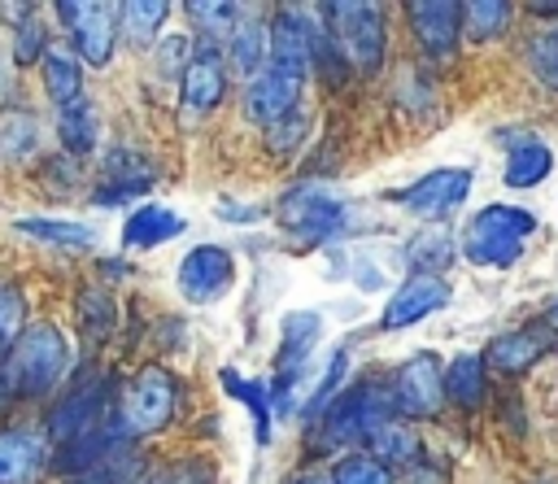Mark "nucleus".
I'll return each mask as SVG.
<instances>
[{
	"instance_id": "f257e3e1",
	"label": "nucleus",
	"mask_w": 558,
	"mask_h": 484,
	"mask_svg": "<svg viewBox=\"0 0 558 484\" xmlns=\"http://www.w3.org/2000/svg\"><path fill=\"white\" fill-rule=\"evenodd\" d=\"M70 349L65 336L52 323H39L17 336V344L0 362V388L4 397H44L61 375H65Z\"/></svg>"
},
{
	"instance_id": "f03ea898",
	"label": "nucleus",
	"mask_w": 558,
	"mask_h": 484,
	"mask_svg": "<svg viewBox=\"0 0 558 484\" xmlns=\"http://www.w3.org/2000/svg\"><path fill=\"white\" fill-rule=\"evenodd\" d=\"M532 231H536V218L527 209H519V205H484L462 231V253L475 266L506 270V266H514L523 257V244H527Z\"/></svg>"
},
{
	"instance_id": "7ed1b4c3",
	"label": "nucleus",
	"mask_w": 558,
	"mask_h": 484,
	"mask_svg": "<svg viewBox=\"0 0 558 484\" xmlns=\"http://www.w3.org/2000/svg\"><path fill=\"white\" fill-rule=\"evenodd\" d=\"M327 22V39L336 48V57L362 74H371L379 61H384V44H388V31H384V13L366 0H336V4H323L318 9Z\"/></svg>"
},
{
	"instance_id": "20e7f679",
	"label": "nucleus",
	"mask_w": 558,
	"mask_h": 484,
	"mask_svg": "<svg viewBox=\"0 0 558 484\" xmlns=\"http://www.w3.org/2000/svg\"><path fill=\"white\" fill-rule=\"evenodd\" d=\"M323 427H318V445H349V440H366L379 423L392 419V392L379 379H357L349 392H340L331 406L318 410Z\"/></svg>"
},
{
	"instance_id": "39448f33",
	"label": "nucleus",
	"mask_w": 558,
	"mask_h": 484,
	"mask_svg": "<svg viewBox=\"0 0 558 484\" xmlns=\"http://www.w3.org/2000/svg\"><path fill=\"white\" fill-rule=\"evenodd\" d=\"M174 406H179V388H174L170 371L144 366L126 384V392H122V401L113 406L109 419H113L118 436H148V432H161L174 419Z\"/></svg>"
},
{
	"instance_id": "423d86ee",
	"label": "nucleus",
	"mask_w": 558,
	"mask_h": 484,
	"mask_svg": "<svg viewBox=\"0 0 558 484\" xmlns=\"http://www.w3.org/2000/svg\"><path fill=\"white\" fill-rule=\"evenodd\" d=\"M554 349H558V301H549V310L536 314V318H527L523 327L501 331V336L480 353V362L493 366L497 375H523V371H532V366H536L545 353H554Z\"/></svg>"
},
{
	"instance_id": "0eeeda50",
	"label": "nucleus",
	"mask_w": 558,
	"mask_h": 484,
	"mask_svg": "<svg viewBox=\"0 0 558 484\" xmlns=\"http://www.w3.org/2000/svg\"><path fill=\"white\" fill-rule=\"evenodd\" d=\"M275 218L279 227H288L296 240H310V244H323L331 235L344 231L349 222V205L318 192V187H288L275 205Z\"/></svg>"
},
{
	"instance_id": "6e6552de",
	"label": "nucleus",
	"mask_w": 558,
	"mask_h": 484,
	"mask_svg": "<svg viewBox=\"0 0 558 484\" xmlns=\"http://www.w3.org/2000/svg\"><path fill=\"white\" fill-rule=\"evenodd\" d=\"M466 192H471V170L466 166H440V170L423 174L418 183H410L405 192H397L392 201L401 209H410L414 218L436 222V218H449L466 201Z\"/></svg>"
},
{
	"instance_id": "1a4fd4ad",
	"label": "nucleus",
	"mask_w": 558,
	"mask_h": 484,
	"mask_svg": "<svg viewBox=\"0 0 558 484\" xmlns=\"http://www.w3.org/2000/svg\"><path fill=\"white\" fill-rule=\"evenodd\" d=\"M392 406L405 414V419H432L440 406H445V371L436 362V353H418L410 358L397 379H392Z\"/></svg>"
},
{
	"instance_id": "9d476101",
	"label": "nucleus",
	"mask_w": 558,
	"mask_h": 484,
	"mask_svg": "<svg viewBox=\"0 0 558 484\" xmlns=\"http://www.w3.org/2000/svg\"><path fill=\"white\" fill-rule=\"evenodd\" d=\"M301 83H305V74L279 70V65H262V70L248 78V87H244V113H248L257 126H275L279 118H288V113L296 109Z\"/></svg>"
},
{
	"instance_id": "9b49d317",
	"label": "nucleus",
	"mask_w": 558,
	"mask_h": 484,
	"mask_svg": "<svg viewBox=\"0 0 558 484\" xmlns=\"http://www.w3.org/2000/svg\"><path fill=\"white\" fill-rule=\"evenodd\" d=\"M235 279V262L227 249L218 244H196L183 262H179V292L192 301V305H209L218 301Z\"/></svg>"
},
{
	"instance_id": "f8f14e48",
	"label": "nucleus",
	"mask_w": 558,
	"mask_h": 484,
	"mask_svg": "<svg viewBox=\"0 0 558 484\" xmlns=\"http://www.w3.org/2000/svg\"><path fill=\"white\" fill-rule=\"evenodd\" d=\"M57 13L65 17V26L74 31V48L87 65H105L113 57V35H118V22H113V4H74V0H61Z\"/></svg>"
},
{
	"instance_id": "ddd939ff",
	"label": "nucleus",
	"mask_w": 558,
	"mask_h": 484,
	"mask_svg": "<svg viewBox=\"0 0 558 484\" xmlns=\"http://www.w3.org/2000/svg\"><path fill=\"white\" fill-rule=\"evenodd\" d=\"M453 297V288H449V279L445 275H410L388 301H384V314H379V327H388V331H397V327H410V323H418V318H427V314H436L445 301Z\"/></svg>"
},
{
	"instance_id": "4468645a",
	"label": "nucleus",
	"mask_w": 558,
	"mask_h": 484,
	"mask_svg": "<svg viewBox=\"0 0 558 484\" xmlns=\"http://www.w3.org/2000/svg\"><path fill=\"white\" fill-rule=\"evenodd\" d=\"M410 26L418 35V44L436 57V61H449L458 52V31H462V13L458 4L449 0H423V4H410Z\"/></svg>"
},
{
	"instance_id": "2eb2a0df",
	"label": "nucleus",
	"mask_w": 558,
	"mask_h": 484,
	"mask_svg": "<svg viewBox=\"0 0 558 484\" xmlns=\"http://www.w3.org/2000/svg\"><path fill=\"white\" fill-rule=\"evenodd\" d=\"M153 179H157V170H153V161H148L144 153H135V148H113V153L105 157V183L96 187V201H100V205L131 201V196L148 192Z\"/></svg>"
},
{
	"instance_id": "dca6fc26",
	"label": "nucleus",
	"mask_w": 558,
	"mask_h": 484,
	"mask_svg": "<svg viewBox=\"0 0 558 484\" xmlns=\"http://www.w3.org/2000/svg\"><path fill=\"white\" fill-rule=\"evenodd\" d=\"M105 406H109V379L78 388L74 397H65V401L52 410V419H48V432H52V440H57V445H65V440H74V436L92 432V427L100 423Z\"/></svg>"
},
{
	"instance_id": "f3484780",
	"label": "nucleus",
	"mask_w": 558,
	"mask_h": 484,
	"mask_svg": "<svg viewBox=\"0 0 558 484\" xmlns=\"http://www.w3.org/2000/svg\"><path fill=\"white\" fill-rule=\"evenodd\" d=\"M48 462V440L35 432H0V484H35Z\"/></svg>"
},
{
	"instance_id": "a211bd4d",
	"label": "nucleus",
	"mask_w": 558,
	"mask_h": 484,
	"mask_svg": "<svg viewBox=\"0 0 558 484\" xmlns=\"http://www.w3.org/2000/svg\"><path fill=\"white\" fill-rule=\"evenodd\" d=\"M227 92V70H222V57L214 44H205L196 57H187L183 65V100L192 109H214Z\"/></svg>"
},
{
	"instance_id": "6ab92c4d",
	"label": "nucleus",
	"mask_w": 558,
	"mask_h": 484,
	"mask_svg": "<svg viewBox=\"0 0 558 484\" xmlns=\"http://www.w3.org/2000/svg\"><path fill=\"white\" fill-rule=\"evenodd\" d=\"M179 231H183V218L174 209H166V205H140L126 218V227H122V244L126 249H157V244L174 240Z\"/></svg>"
},
{
	"instance_id": "aec40b11",
	"label": "nucleus",
	"mask_w": 558,
	"mask_h": 484,
	"mask_svg": "<svg viewBox=\"0 0 558 484\" xmlns=\"http://www.w3.org/2000/svg\"><path fill=\"white\" fill-rule=\"evenodd\" d=\"M318 314L310 310H296L283 318V336H279V353H275V375H288V371H301L305 366V353L318 344Z\"/></svg>"
},
{
	"instance_id": "412c9836",
	"label": "nucleus",
	"mask_w": 558,
	"mask_h": 484,
	"mask_svg": "<svg viewBox=\"0 0 558 484\" xmlns=\"http://www.w3.org/2000/svg\"><path fill=\"white\" fill-rule=\"evenodd\" d=\"M484 392H488V375H484V362L480 353H462L445 366V397L462 410H480L484 406Z\"/></svg>"
},
{
	"instance_id": "4be33fe9",
	"label": "nucleus",
	"mask_w": 558,
	"mask_h": 484,
	"mask_svg": "<svg viewBox=\"0 0 558 484\" xmlns=\"http://www.w3.org/2000/svg\"><path fill=\"white\" fill-rule=\"evenodd\" d=\"M44 87H48V100L52 105H74L83 96V65L74 52L65 48H44Z\"/></svg>"
},
{
	"instance_id": "5701e85b",
	"label": "nucleus",
	"mask_w": 558,
	"mask_h": 484,
	"mask_svg": "<svg viewBox=\"0 0 558 484\" xmlns=\"http://www.w3.org/2000/svg\"><path fill=\"white\" fill-rule=\"evenodd\" d=\"M554 170V153L541 144V140H523L510 161H506V183L510 187H536L545 174Z\"/></svg>"
},
{
	"instance_id": "b1692460",
	"label": "nucleus",
	"mask_w": 558,
	"mask_h": 484,
	"mask_svg": "<svg viewBox=\"0 0 558 484\" xmlns=\"http://www.w3.org/2000/svg\"><path fill=\"white\" fill-rule=\"evenodd\" d=\"M57 131H61V144H65L70 153L87 157V153L96 148V105H87V100L78 96L74 105H65V109H61Z\"/></svg>"
},
{
	"instance_id": "393cba45",
	"label": "nucleus",
	"mask_w": 558,
	"mask_h": 484,
	"mask_svg": "<svg viewBox=\"0 0 558 484\" xmlns=\"http://www.w3.org/2000/svg\"><path fill=\"white\" fill-rule=\"evenodd\" d=\"M118 13H122V31H126V39H131L135 48H144V44L157 39V31H161L170 4H166V0H126Z\"/></svg>"
},
{
	"instance_id": "a878e982",
	"label": "nucleus",
	"mask_w": 558,
	"mask_h": 484,
	"mask_svg": "<svg viewBox=\"0 0 558 484\" xmlns=\"http://www.w3.org/2000/svg\"><path fill=\"white\" fill-rule=\"evenodd\" d=\"M366 445H371V458H379L384 467H392V462H410V458L418 453L414 432H410L405 423H397V419L379 423V427L366 436Z\"/></svg>"
},
{
	"instance_id": "bb28decb",
	"label": "nucleus",
	"mask_w": 558,
	"mask_h": 484,
	"mask_svg": "<svg viewBox=\"0 0 558 484\" xmlns=\"http://www.w3.org/2000/svg\"><path fill=\"white\" fill-rule=\"evenodd\" d=\"M231 65L240 74H257L266 65V26L262 22H235L231 31Z\"/></svg>"
},
{
	"instance_id": "cd10ccee",
	"label": "nucleus",
	"mask_w": 558,
	"mask_h": 484,
	"mask_svg": "<svg viewBox=\"0 0 558 484\" xmlns=\"http://www.w3.org/2000/svg\"><path fill=\"white\" fill-rule=\"evenodd\" d=\"M13 231L31 235V240H48V244H65V249H87L92 231L83 222H61V218H17Z\"/></svg>"
},
{
	"instance_id": "c85d7f7f",
	"label": "nucleus",
	"mask_w": 558,
	"mask_h": 484,
	"mask_svg": "<svg viewBox=\"0 0 558 484\" xmlns=\"http://www.w3.org/2000/svg\"><path fill=\"white\" fill-rule=\"evenodd\" d=\"M458 13H462V31L471 39H497L510 22V4H501V0H471V4H458Z\"/></svg>"
},
{
	"instance_id": "c756f323",
	"label": "nucleus",
	"mask_w": 558,
	"mask_h": 484,
	"mask_svg": "<svg viewBox=\"0 0 558 484\" xmlns=\"http://www.w3.org/2000/svg\"><path fill=\"white\" fill-rule=\"evenodd\" d=\"M140 471H144V458H140L135 449L118 445L113 453H105L96 467H87V471H78V475H83V484H131Z\"/></svg>"
},
{
	"instance_id": "7c9ffc66",
	"label": "nucleus",
	"mask_w": 558,
	"mask_h": 484,
	"mask_svg": "<svg viewBox=\"0 0 558 484\" xmlns=\"http://www.w3.org/2000/svg\"><path fill=\"white\" fill-rule=\"evenodd\" d=\"M405 253L418 266V275H440V266H449V257H453V240L445 231H418Z\"/></svg>"
},
{
	"instance_id": "2f4dec72",
	"label": "nucleus",
	"mask_w": 558,
	"mask_h": 484,
	"mask_svg": "<svg viewBox=\"0 0 558 484\" xmlns=\"http://www.w3.org/2000/svg\"><path fill=\"white\" fill-rule=\"evenodd\" d=\"M222 388H227L231 397H240V401L253 410V419H257V445H266V440H270V401H266V392H262L257 384L240 379L231 366L222 371Z\"/></svg>"
},
{
	"instance_id": "473e14b6",
	"label": "nucleus",
	"mask_w": 558,
	"mask_h": 484,
	"mask_svg": "<svg viewBox=\"0 0 558 484\" xmlns=\"http://www.w3.org/2000/svg\"><path fill=\"white\" fill-rule=\"evenodd\" d=\"M331 484H392V471L371 453H344L331 471Z\"/></svg>"
},
{
	"instance_id": "72a5a7b5",
	"label": "nucleus",
	"mask_w": 558,
	"mask_h": 484,
	"mask_svg": "<svg viewBox=\"0 0 558 484\" xmlns=\"http://www.w3.org/2000/svg\"><path fill=\"white\" fill-rule=\"evenodd\" d=\"M22 323H26V297H22V288L0 283V358L17 344Z\"/></svg>"
},
{
	"instance_id": "f704fd0d",
	"label": "nucleus",
	"mask_w": 558,
	"mask_h": 484,
	"mask_svg": "<svg viewBox=\"0 0 558 484\" xmlns=\"http://www.w3.org/2000/svg\"><path fill=\"white\" fill-rule=\"evenodd\" d=\"M31 148H35V118L31 113H4L0 118V153L9 161H17Z\"/></svg>"
},
{
	"instance_id": "c9c22d12",
	"label": "nucleus",
	"mask_w": 558,
	"mask_h": 484,
	"mask_svg": "<svg viewBox=\"0 0 558 484\" xmlns=\"http://www.w3.org/2000/svg\"><path fill=\"white\" fill-rule=\"evenodd\" d=\"M527 61H532L536 78L558 92V26L545 31V35H536V39L527 44Z\"/></svg>"
},
{
	"instance_id": "e433bc0d",
	"label": "nucleus",
	"mask_w": 558,
	"mask_h": 484,
	"mask_svg": "<svg viewBox=\"0 0 558 484\" xmlns=\"http://www.w3.org/2000/svg\"><path fill=\"white\" fill-rule=\"evenodd\" d=\"M187 13L196 17V26L205 35H227V31H235V17H240V9L235 4H222V0H192Z\"/></svg>"
},
{
	"instance_id": "4c0bfd02",
	"label": "nucleus",
	"mask_w": 558,
	"mask_h": 484,
	"mask_svg": "<svg viewBox=\"0 0 558 484\" xmlns=\"http://www.w3.org/2000/svg\"><path fill=\"white\" fill-rule=\"evenodd\" d=\"M44 22H35V17H26L22 26H17V39H13V65H31V61H39L44 57Z\"/></svg>"
},
{
	"instance_id": "58836bf2",
	"label": "nucleus",
	"mask_w": 558,
	"mask_h": 484,
	"mask_svg": "<svg viewBox=\"0 0 558 484\" xmlns=\"http://www.w3.org/2000/svg\"><path fill=\"white\" fill-rule=\"evenodd\" d=\"M301 140H305V118H301L296 109H292L288 118H279L275 126H266V148H270V153H279V157H283V153H292Z\"/></svg>"
},
{
	"instance_id": "ea45409f",
	"label": "nucleus",
	"mask_w": 558,
	"mask_h": 484,
	"mask_svg": "<svg viewBox=\"0 0 558 484\" xmlns=\"http://www.w3.org/2000/svg\"><path fill=\"white\" fill-rule=\"evenodd\" d=\"M153 484H214V467L205 458H183L170 462L161 475H153Z\"/></svg>"
},
{
	"instance_id": "a19ab883",
	"label": "nucleus",
	"mask_w": 558,
	"mask_h": 484,
	"mask_svg": "<svg viewBox=\"0 0 558 484\" xmlns=\"http://www.w3.org/2000/svg\"><path fill=\"white\" fill-rule=\"evenodd\" d=\"M344 362H349V353H344V349H336V353H331V362H327V371H323V379H318V388L310 392V410H314V414L323 410V401H327V397L336 392V384L344 379Z\"/></svg>"
},
{
	"instance_id": "79ce46f5",
	"label": "nucleus",
	"mask_w": 558,
	"mask_h": 484,
	"mask_svg": "<svg viewBox=\"0 0 558 484\" xmlns=\"http://www.w3.org/2000/svg\"><path fill=\"white\" fill-rule=\"evenodd\" d=\"M183 52H187V39H183V35L166 39V44H161V52H157V57H161V70H179V65H187V57H183Z\"/></svg>"
},
{
	"instance_id": "37998d69",
	"label": "nucleus",
	"mask_w": 558,
	"mask_h": 484,
	"mask_svg": "<svg viewBox=\"0 0 558 484\" xmlns=\"http://www.w3.org/2000/svg\"><path fill=\"white\" fill-rule=\"evenodd\" d=\"M218 214H222V218H235V222H253V218H262V209H253V205H231V201H222Z\"/></svg>"
},
{
	"instance_id": "c03bdc74",
	"label": "nucleus",
	"mask_w": 558,
	"mask_h": 484,
	"mask_svg": "<svg viewBox=\"0 0 558 484\" xmlns=\"http://www.w3.org/2000/svg\"><path fill=\"white\" fill-rule=\"evenodd\" d=\"M0 17H9V26L17 31V26L31 17V4H26V0H22V4H13V0H0Z\"/></svg>"
},
{
	"instance_id": "a18cd8bd",
	"label": "nucleus",
	"mask_w": 558,
	"mask_h": 484,
	"mask_svg": "<svg viewBox=\"0 0 558 484\" xmlns=\"http://www.w3.org/2000/svg\"><path fill=\"white\" fill-rule=\"evenodd\" d=\"M410 484H445V480H440V471H432V467H414Z\"/></svg>"
},
{
	"instance_id": "49530a36",
	"label": "nucleus",
	"mask_w": 558,
	"mask_h": 484,
	"mask_svg": "<svg viewBox=\"0 0 558 484\" xmlns=\"http://www.w3.org/2000/svg\"><path fill=\"white\" fill-rule=\"evenodd\" d=\"M292 484H331V475H318V471H310V475H296Z\"/></svg>"
},
{
	"instance_id": "de8ad7c7",
	"label": "nucleus",
	"mask_w": 558,
	"mask_h": 484,
	"mask_svg": "<svg viewBox=\"0 0 558 484\" xmlns=\"http://www.w3.org/2000/svg\"><path fill=\"white\" fill-rule=\"evenodd\" d=\"M532 13H541V17H558V4H532Z\"/></svg>"
},
{
	"instance_id": "09e8293b",
	"label": "nucleus",
	"mask_w": 558,
	"mask_h": 484,
	"mask_svg": "<svg viewBox=\"0 0 558 484\" xmlns=\"http://www.w3.org/2000/svg\"><path fill=\"white\" fill-rule=\"evenodd\" d=\"M4 401H9V397H4V388H0V406H4Z\"/></svg>"
}]
</instances>
